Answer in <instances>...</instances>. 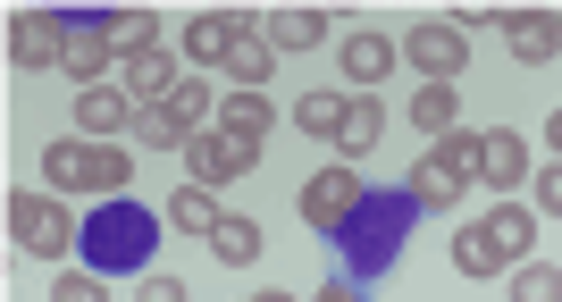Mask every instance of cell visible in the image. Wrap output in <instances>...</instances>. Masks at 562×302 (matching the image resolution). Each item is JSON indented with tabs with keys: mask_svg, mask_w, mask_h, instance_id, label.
<instances>
[{
	"mask_svg": "<svg viewBox=\"0 0 562 302\" xmlns=\"http://www.w3.org/2000/svg\"><path fill=\"white\" fill-rule=\"evenodd\" d=\"M43 193H93V202H135V152L126 143L59 135L43 143Z\"/></svg>",
	"mask_w": 562,
	"mask_h": 302,
	"instance_id": "cell-1",
	"label": "cell"
},
{
	"mask_svg": "<svg viewBox=\"0 0 562 302\" xmlns=\"http://www.w3.org/2000/svg\"><path fill=\"white\" fill-rule=\"evenodd\" d=\"M513 302H562V269L554 260H520L513 269Z\"/></svg>",
	"mask_w": 562,
	"mask_h": 302,
	"instance_id": "cell-30",
	"label": "cell"
},
{
	"mask_svg": "<svg viewBox=\"0 0 562 302\" xmlns=\"http://www.w3.org/2000/svg\"><path fill=\"white\" fill-rule=\"evenodd\" d=\"M538 219H562V160L538 168Z\"/></svg>",
	"mask_w": 562,
	"mask_h": 302,
	"instance_id": "cell-33",
	"label": "cell"
},
{
	"mask_svg": "<svg viewBox=\"0 0 562 302\" xmlns=\"http://www.w3.org/2000/svg\"><path fill=\"white\" fill-rule=\"evenodd\" d=\"M135 152H177V160H186V143H193V126L186 118H177V101H135Z\"/></svg>",
	"mask_w": 562,
	"mask_h": 302,
	"instance_id": "cell-14",
	"label": "cell"
},
{
	"mask_svg": "<svg viewBox=\"0 0 562 302\" xmlns=\"http://www.w3.org/2000/svg\"><path fill=\"white\" fill-rule=\"evenodd\" d=\"M260 302H294V294H260Z\"/></svg>",
	"mask_w": 562,
	"mask_h": 302,
	"instance_id": "cell-36",
	"label": "cell"
},
{
	"mask_svg": "<svg viewBox=\"0 0 562 302\" xmlns=\"http://www.w3.org/2000/svg\"><path fill=\"white\" fill-rule=\"evenodd\" d=\"M479 177H487L495 193H513L520 177H529V135H513V126H495V135H487V160H479Z\"/></svg>",
	"mask_w": 562,
	"mask_h": 302,
	"instance_id": "cell-21",
	"label": "cell"
},
{
	"mask_svg": "<svg viewBox=\"0 0 562 302\" xmlns=\"http://www.w3.org/2000/svg\"><path fill=\"white\" fill-rule=\"evenodd\" d=\"M218 219H227V210H218L211 186H177V193H168V227H177V235H202V244H211Z\"/></svg>",
	"mask_w": 562,
	"mask_h": 302,
	"instance_id": "cell-23",
	"label": "cell"
},
{
	"mask_svg": "<svg viewBox=\"0 0 562 302\" xmlns=\"http://www.w3.org/2000/svg\"><path fill=\"white\" fill-rule=\"evenodd\" d=\"M68 25L76 18H59V9H18V18H9V59H18L25 76H50L68 59Z\"/></svg>",
	"mask_w": 562,
	"mask_h": 302,
	"instance_id": "cell-8",
	"label": "cell"
},
{
	"mask_svg": "<svg viewBox=\"0 0 562 302\" xmlns=\"http://www.w3.org/2000/svg\"><path fill=\"white\" fill-rule=\"evenodd\" d=\"M403 193H412L420 210H462L470 177H462V168H446L437 152H420V160H412V186H403Z\"/></svg>",
	"mask_w": 562,
	"mask_h": 302,
	"instance_id": "cell-16",
	"label": "cell"
},
{
	"mask_svg": "<svg viewBox=\"0 0 562 302\" xmlns=\"http://www.w3.org/2000/svg\"><path fill=\"white\" fill-rule=\"evenodd\" d=\"M412 126H420L428 143L462 135V93H453V85H420V93H412Z\"/></svg>",
	"mask_w": 562,
	"mask_h": 302,
	"instance_id": "cell-22",
	"label": "cell"
},
{
	"mask_svg": "<svg viewBox=\"0 0 562 302\" xmlns=\"http://www.w3.org/2000/svg\"><path fill=\"white\" fill-rule=\"evenodd\" d=\"M378 135H386V110H378V93H352L345 101V126H336V160H370L378 152Z\"/></svg>",
	"mask_w": 562,
	"mask_h": 302,
	"instance_id": "cell-15",
	"label": "cell"
},
{
	"mask_svg": "<svg viewBox=\"0 0 562 302\" xmlns=\"http://www.w3.org/2000/svg\"><path fill=\"white\" fill-rule=\"evenodd\" d=\"M269 68H278V51H269V34H252V43L227 59V93H260V85H269Z\"/></svg>",
	"mask_w": 562,
	"mask_h": 302,
	"instance_id": "cell-27",
	"label": "cell"
},
{
	"mask_svg": "<svg viewBox=\"0 0 562 302\" xmlns=\"http://www.w3.org/2000/svg\"><path fill=\"white\" fill-rule=\"evenodd\" d=\"M76 135L85 143H117V135H135V93L126 85H93V93H76Z\"/></svg>",
	"mask_w": 562,
	"mask_h": 302,
	"instance_id": "cell-11",
	"label": "cell"
},
{
	"mask_svg": "<svg viewBox=\"0 0 562 302\" xmlns=\"http://www.w3.org/2000/svg\"><path fill=\"white\" fill-rule=\"evenodd\" d=\"M479 227H487L495 244L513 253V269H520V260H529V244H538V202H495L487 219H479Z\"/></svg>",
	"mask_w": 562,
	"mask_h": 302,
	"instance_id": "cell-20",
	"label": "cell"
},
{
	"mask_svg": "<svg viewBox=\"0 0 562 302\" xmlns=\"http://www.w3.org/2000/svg\"><path fill=\"white\" fill-rule=\"evenodd\" d=\"M412 193H370V210L345 227V278H378L386 260H395V244H403V227H412Z\"/></svg>",
	"mask_w": 562,
	"mask_h": 302,
	"instance_id": "cell-3",
	"label": "cell"
},
{
	"mask_svg": "<svg viewBox=\"0 0 562 302\" xmlns=\"http://www.w3.org/2000/svg\"><path fill=\"white\" fill-rule=\"evenodd\" d=\"M336 59H345V85H352V93H378V85L395 76L403 43H386V34H345V51H336Z\"/></svg>",
	"mask_w": 562,
	"mask_h": 302,
	"instance_id": "cell-13",
	"label": "cell"
},
{
	"mask_svg": "<svg viewBox=\"0 0 562 302\" xmlns=\"http://www.w3.org/2000/svg\"><path fill=\"white\" fill-rule=\"evenodd\" d=\"M504 269H513V253H504V244L470 219V227L453 235V278H504Z\"/></svg>",
	"mask_w": 562,
	"mask_h": 302,
	"instance_id": "cell-19",
	"label": "cell"
},
{
	"mask_svg": "<svg viewBox=\"0 0 562 302\" xmlns=\"http://www.w3.org/2000/svg\"><path fill=\"white\" fill-rule=\"evenodd\" d=\"M76 210H68V193H9V244L18 253H34V260H68L76 253Z\"/></svg>",
	"mask_w": 562,
	"mask_h": 302,
	"instance_id": "cell-4",
	"label": "cell"
},
{
	"mask_svg": "<svg viewBox=\"0 0 562 302\" xmlns=\"http://www.w3.org/2000/svg\"><path fill=\"white\" fill-rule=\"evenodd\" d=\"M252 168H260V143L252 135H227V126H211V135H193L186 143V177H193V186H235V177H252Z\"/></svg>",
	"mask_w": 562,
	"mask_h": 302,
	"instance_id": "cell-7",
	"label": "cell"
},
{
	"mask_svg": "<svg viewBox=\"0 0 562 302\" xmlns=\"http://www.w3.org/2000/svg\"><path fill=\"white\" fill-rule=\"evenodd\" d=\"M117 85H126L135 101H168L177 85H186V76H177V59H168V43H160V51H135V59L117 68Z\"/></svg>",
	"mask_w": 562,
	"mask_h": 302,
	"instance_id": "cell-18",
	"label": "cell"
},
{
	"mask_svg": "<svg viewBox=\"0 0 562 302\" xmlns=\"http://www.w3.org/2000/svg\"><path fill=\"white\" fill-rule=\"evenodd\" d=\"M328 9H269V18H260V34H269V51H311V43H328Z\"/></svg>",
	"mask_w": 562,
	"mask_h": 302,
	"instance_id": "cell-17",
	"label": "cell"
},
{
	"mask_svg": "<svg viewBox=\"0 0 562 302\" xmlns=\"http://www.w3.org/2000/svg\"><path fill=\"white\" fill-rule=\"evenodd\" d=\"M101 25H110V43L135 59V51H160V18L151 9H101Z\"/></svg>",
	"mask_w": 562,
	"mask_h": 302,
	"instance_id": "cell-26",
	"label": "cell"
},
{
	"mask_svg": "<svg viewBox=\"0 0 562 302\" xmlns=\"http://www.w3.org/2000/svg\"><path fill=\"white\" fill-rule=\"evenodd\" d=\"M110 68H126V51L110 43V25H101V18H76V25H68V59H59V76H68L76 93H93V85H117Z\"/></svg>",
	"mask_w": 562,
	"mask_h": 302,
	"instance_id": "cell-10",
	"label": "cell"
},
{
	"mask_svg": "<svg viewBox=\"0 0 562 302\" xmlns=\"http://www.w3.org/2000/svg\"><path fill=\"white\" fill-rule=\"evenodd\" d=\"M345 101H352V93H303L294 126H303L311 143H336V126H345Z\"/></svg>",
	"mask_w": 562,
	"mask_h": 302,
	"instance_id": "cell-28",
	"label": "cell"
},
{
	"mask_svg": "<svg viewBox=\"0 0 562 302\" xmlns=\"http://www.w3.org/2000/svg\"><path fill=\"white\" fill-rule=\"evenodd\" d=\"M294 210H303V227L311 235H345L361 210H370V177L352 160H336V168H311L303 177V193H294Z\"/></svg>",
	"mask_w": 562,
	"mask_h": 302,
	"instance_id": "cell-5",
	"label": "cell"
},
{
	"mask_svg": "<svg viewBox=\"0 0 562 302\" xmlns=\"http://www.w3.org/2000/svg\"><path fill=\"white\" fill-rule=\"evenodd\" d=\"M311 302H361V278H328V286H319Z\"/></svg>",
	"mask_w": 562,
	"mask_h": 302,
	"instance_id": "cell-34",
	"label": "cell"
},
{
	"mask_svg": "<svg viewBox=\"0 0 562 302\" xmlns=\"http://www.w3.org/2000/svg\"><path fill=\"white\" fill-rule=\"evenodd\" d=\"M218 126H227V135L269 143V126H278V101H269V93H227V101H218Z\"/></svg>",
	"mask_w": 562,
	"mask_h": 302,
	"instance_id": "cell-24",
	"label": "cell"
},
{
	"mask_svg": "<svg viewBox=\"0 0 562 302\" xmlns=\"http://www.w3.org/2000/svg\"><path fill=\"white\" fill-rule=\"evenodd\" d=\"M211 253L227 260V269H252V260H260V219H244V210H227V219H218V227H211Z\"/></svg>",
	"mask_w": 562,
	"mask_h": 302,
	"instance_id": "cell-25",
	"label": "cell"
},
{
	"mask_svg": "<svg viewBox=\"0 0 562 302\" xmlns=\"http://www.w3.org/2000/svg\"><path fill=\"white\" fill-rule=\"evenodd\" d=\"M50 302H110V278H101L93 260H76V269H59V286H50Z\"/></svg>",
	"mask_w": 562,
	"mask_h": 302,
	"instance_id": "cell-31",
	"label": "cell"
},
{
	"mask_svg": "<svg viewBox=\"0 0 562 302\" xmlns=\"http://www.w3.org/2000/svg\"><path fill=\"white\" fill-rule=\"evenodd\" d=\"M160 210H143V202H101V219L85 227V260H93L101 278H126V269H143L151 260V244H160Z\"/></svg>",
	"mask_w": 562,
	"mask_h": 302,
	"instance_id": "cell-2",
	"label": "cell"
},
{
	"mask_svg": "<svg viewBox=\"0 0 562 302\" xmlns=\"http://www.w3.org/2000/svg\"><path fill=\"white\" fill-rule=\"evenodd\" d=\"M252 34H260L252 9H202V18L186 25V59H193V68H227V59L252 43Z\"/></svg>",
	"mask_w": 562,
	"mask_h": 302,
	"instance_id": "cell-9",
	"label": "cell"
},
{
	"mask_svg": "<svg viewBox=\"0 0 562 302\" xmlns=\"http://www.w3.org/2000/svg\"><path fill=\"white\" fill-rule=\"evenodd\" d=\"M168 101H177V118H186L193 135H211V126H218V101H227V93H211L202 76H186V85H177V93H168Z\"/></svg>",
	"mask_w": 562,
	"mask_h": 302,
	"instance_id": "cell-29",
	"label": "cell"
},
{
	"mask_svg": "<svg viewBox=\"0 0 562 302\" xmlns=\"http://www.w3.org/2000/svg\"><path fill=\"white\" fill-rule=\"evenodd\" d=\"M504 43H513L520 68H546V59H562V18L554 9H513V18H504Z\"/></svg>",
	"mask_w": 562,
	"mask_h": 302,
	"instance_id": "cell-12",
	"label": "cell"
},
{
	"mask_svg": "<svg viewBox=\"0 0 562 302\" xmlns=\"http://www.w3.org/2000/svg\"><path fill=\"white\" fill-rule=\"evenodd\" d=\"M403 68H420V85H453L470 68V34L453 18H420L403 34Z\"/></svg>",
	"mask_w": 562,
	"mask_h": 302,
	"instance_id": "cell-6",
	"label": "cell"
},
{
	"mask_svg": "<svg viewBox=\"0 0 562 302\" xmlns=\"http://www.w3.org/2000/svg\"><path fill=\"white\" fill-rule=\"evenodd\" d=\"M546 152L562 160V101H554V118H546Z\"/></svg>",
	"mask_w": 562,
	"mask_h": 302,
	"instance_id": "cell-35",
	"label": "cell"
},
{
	"mask_svg": "<svg viewBox=\"0 0 562 302\" xmlns=\"http://www.w3.org/2000/svg\"><path fill=\"white\" fill-rule=\"evenodd\" d=\"M135 302H186V278H168V269H143Z\"/></svg>",
	"mask_w": 562,
	"mask_h": 302,
	"instance_id": "cell-32",
	"label": "cell"
}]
</instances>
